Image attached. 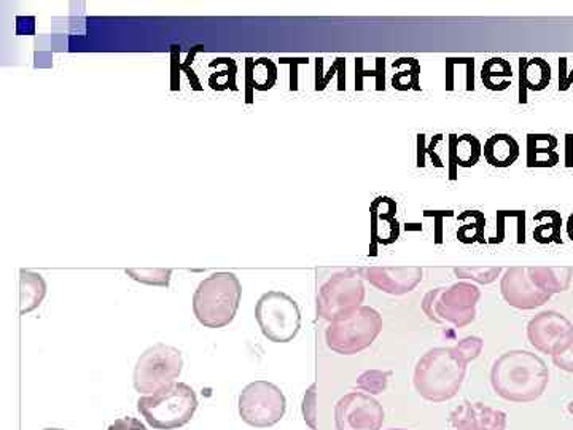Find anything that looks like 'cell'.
<instances>
[{
    "label": "cell",
    "mask_w": 573,
    "mask_h": 430,
    "mask_svg": "<svg viewBox=\"0 0 573 430\" xmlns=\"http://www.w3.org/2000/svg\"><path fill=\"white\" fill-rule=\"evenodd\" d=\"M549 371L544 358L529 351L514 350L501 354L491 370L494 392L504 401L529 404L544 395Z\"/></svg>",
    "instance_id": "cell-1"
},
{
    "label": "cell",
    "mask_w": 573,
    "mask_h": 430,
    "mask_svg": "<svg viewBox=\"0 0 573 430\" xmlns=\"http://www.w3.org/2000/svg\"><path fill=\"white\" fill-rule=\"evenodd\" d=\"M467 364L457 356L454 347H433L415 368V389L429 402L451 401L466 380Z\"/></svg>",
    "instance_id": "cell-2"
},
{
    "label": "cell",
    "mask_w": 573,
    "mask_h": 430,
    "mask_svg": "<svg viewBox=\"0 0 573 430\" xmlns=\"http://www.w3.org/2000/svg\"><path fill=\"white\" fill-rule=\"evenodd\" d=\"M241 282L233 273H214L198 286L193 313L207 329H224L237 317L241 303Z\"/></svg>",
    "instance_id": "cell-3"
},
{
    "label": "cell",
    "mask_w": 573,
    "mask_h": 430,
    "mask_svg": "<svg viewBox=\"0 0 573 430\" xmlns=\"http://www.w3.org/2000/svg\"><path fill=\"white\" fill-rule=\"evenodd\" d=\"M139 413L153 429L170 430L189 425L198 409V399L186 382H174L138 401Z\"/></svg>",
    "instance_id": "cell-4"
},
{
    "label": "cell",
    "mask_w": 573,
    "mask_h": 430,
    "mask_svg": "<svg viewBox=\"0 0 573 430\" xmlns=\"http://www.w3.org/2000/svg\"><path fill=\"white\" fill-rule=\"evenodd\" d=\"M381 332V314L370 306H360L330 322L327 346L341 356H354L370 347Z\"/></svg>",
    "instance_id": "cell-5"
},
{
    "label": "cell",
    "mask_w": 573,
    "mask_h": 430,
    "mask_svg": "<svg viewBox=\"0 0 573 430\" xmlns=\"http://www.w3.org/2000/svg\"><path fill=\"white\" fill-rule=\"evenodd\" d=\"M481 290L472 282H456L449 287L430 290L422 300V311L432 322L451 324L457 329L470 326L476 319Z\"/></svg>",
    "instance_id": "cell-6"
},
{
    "label": "cell",
    "mask_w": 573,
    "mask_h": 430,
    "mask_svg": "<svg viewBox=\"0 0 573 430\" xmlns=\"http://www.w3.org/2000/svg\"><path fill=\"white\" fill-rule=\"evenodd\" d=\"M255 319L262 333L272 343H290L302 329L298 303L279 290L263 293L255 306Z\"/></svg>",
    "instance_id": "cell-7"
},
{
    "label": "cell",
    "mask_w": 573,
    "mask_h": 430,
    "mask_svg": "<svg viewBox=\"0 0 573 430\" xmlns=\"http://www.w3.org/2000/svg\"><path fill=\"white\" fill-rule=\"evenodd\" d=\"M183 357L177 347L165 343L149 347L135 368V389L141 394H155L174 384L182 374Z\"/></svg>",
    "instance_id": "cell-8"
},
{
    "label": "cell",
    "mask_w": 573,
    "mask_h": 430,
    "mask_svg": "<svg viewBox=\"0 0 573 430\" xmlns=\"http://www.w3.org/2000/svg\"><path fill=\"white\" fill-rule=\"evenodd\" d=\"M286 401L281 388L269 381H254L239 395V415L252 428H272L284 418Z\"/></svg>",
    "instance_id": "cell-9"
},
{
    "label": "cell",
    "mask_w": 573,
    "mask_h": 430,
    "mask_svg": "<svg viewBox=\"0 0 573 430\" xmlns=\"http://www.w3.org/2000/svg\"><path fill=\"white\" fill-rule=\"evenodd\" d=\"M364 300L365 284L360 271L346 269L336 273L317 293V316L332 322L338 317L364 306Z\"/></svg>",
    "instance_id": "cell-10"
},
{
    "label": "cell",
    "mask_w": 573,
    "mask_h": 430,
    "mask_svg": "<svg viewBox=\"0 0 573 430\" xmlns=\"http://www.w3.org/2000/svg\"><path fill=\"white\" fill-rule=\"evenodd\" d=\"M336 430H381L384 408L377 399L364 392H351L334 408Z\"/></svg>",
    "instance_id": "cell-11"
},
{
    "label": "cell",
    "mask_w": 573,
    "mask_h": 430,
    "mask_svg": "<svg viewBox=\"0 0 573 430\" xmlns=\"http://www.w3.org/2000/svg\"><path fill=\"white\" fill-rule=\"evenodd\" d=\"M500 293L508 305L523 311L540 308L551 299L534 281L529 266L508 268L500 279Z\"/></svg>",
    "instance_id": "cell-12"
},
{
    "label": "cell",
    "mask_w": 573,
    "mask_h": 430,
    "mask_svg": "<svg viewBox=\"0 0 573 430\" xmlns=\"http://www.w3.org/2000/svg\"><path fill=\"white\" fill-rule=\"evenodd\" d=\"M358 271L364 281L370 282L381 292L395 296L412 292L421 284L424 276L421 266H368Z\"/></svg>",
    "instance_id": "cell-13"
},
{
    "label": "cell",
    "mask_w": 573,
    "mask_h": 430,
    "mask_svg": "<svg viewBox=\"0 0 573 430\" xmlns=\"http://www.w3.org/2000/svg\"><path fill=\"white\" fill-rule=\"evenodd\" d=\"M573 326L568 317L562 316L556 311H544L537 314L531 322L527 324L529 343L538 351V353H555L556 347L562 343L565 337L571 333Z\"/></svg>",
    "instance_id": "cell-14"
},
{
    "label": "cell",
    "mask_w": 573,
    "mask_h": 430,
    "mask_svg": "<svg viewBox=\"0 0 573 430\" xmlns=\"http://www.w3.org/2000/svg\"><path fill=\"white\" fill-rule=\"evenodd\" d=\"M454 430H507V415L480 402H463L449 415Z\"/></svg>",
    "instance_id": "cell-15"
},
{
    "label": "cell",
    "mask_w": 573,
    "mask_h": 430,
    "mask_svg": "<svg viewBox=\"0 0 573 430\" xmlns=\"http://www.w3.org/2000/svg\"><path fill=\"white\" fill-rule=\"evenodd\" d=\"M371 238L373 245L394 244L400 238V222L397 218V203L389 197H378L371 203Z\"/></svg>",
    "instance_id": "cell-16"
},
{
    "label": "cell",
    "mask_w": 573,
    "mask_h": 430,
    "mask_svg": "<svg viewBox=\"0 0 573 430\" xmlns=\"http://www.w3.org/2000/svg\"><path fill=\"white\" fill-rule=\"evenodd\" d=\"M449 179L457 180L459 167H473L483 156V143L473 135H449Z\"/></svg>",
    "instance_id": "cell-17"
},
{
    "label": "cell",
    "mask_w": 573,
    "mask_h": 430,
    "mask_svg": "<svg viewBox=\"0 0 573 430\" xmlns=\"http://www.w3.org/2000/svg\"><path fill=\"white\" fill-rule=\"evenodd\" d=\"M520 104H527V91H544L551 84V66L544 58H520Z\"/></svg>",
    "instance_id": "cell-18"
},
{
    "label": "cell",
    "mask_w": 573,
    "mask_h": 430,
    "mask_svg": "<svg viewBox=\"0 0 573 430\" xmlns=\"http://www.w3.org/2000/svg\"><path fill=\"white\" fill-rule=\"evenodd\" d=\"M520 155V143L513 136L505 135V132H497L484 142L483 156L491 166L500 167V169L513 166Z\"/></svg>",
    "instance_id": "cell-19"
},
{
    "label": "cell",
    "mask_w": 573,
    "mask_h": 430,
    "mask_svg": "<svg viewBox=\"0 0 573 430\" xmlns=\"http://www.w3.org/2000/svg\"><path fill=\"white\" fill-rule=\"evenodd\" d=\"M558 139L552 135H545V132H531L527 135V156H525V162H527V167L534 169H545V167H555L558 165L559 153L556 152L558 149Z\"/></svg>",
    "instance_id": "cell-20"
},
{
    "label": "cell",
    "mask_w": 573,
    "mask_h": 430,
    "mask_svg": "<svg viewBox=\"0 0 573 430\" xmlns=\"http://www.w3.org/2000/svg\"><path fill=\"white\" fill-rule=\"evenodd\" d=\"M20 313H33L34 309L42 305L43 299L47 295V282L39 273L29 271V269H22L20 273Z\"/></svg>",
    "instance_id": "cell-21"
},
{
    "label": "cell",
    "mask_w": 573,
    "mask_h": 430,
    "mask_svg": "<svg viewBox=\"0 0 573 430\" xmlns=\"http://www.w3.org/2000/svg\"><path fill=\"white\" fill-rule=\"evenodd\" d=\"M529 268L534 281L549 296L565 292L571 287L573 271L568 266H529Z\"/></svg>",
    "instance_id": "cell-22"
},
{
    "label": "cell",
    "mask_w": 573,
    "mask_h": 430,
    "mask_svg": "<svg viewBox=\"0 0 573 430\" xmlns=\"http://www.w3.org/2000/svg\"><path fill=\"white\" fill-rule=\"evenodd\" d=\"M392 87L397 91H421V63L416 58H400L392 64Z\"/></svg>",
    "instance_id": "cell-23"
},
{
    "label": "cell",
    "mask_w": 573,
    "mask_h": 430,
    "mask_svg": "<svg viewBox=\"0 0 573 430\" xmlns=\"http://www.w3.org/2000/svg\"><path fill=\"white\" fill-rule=\"evenodd\" d=\"M511 64L504 58H491L483 64L481 81L489 91H505L511 87Z\"/></svg>",
    "instance_id": "cell-24"
},
{
    "label": "cell",
    "mask_w": 573,
    "mask_h": 430,
    "mask_svg": "<svg viewBox=\"0 0 573 430\" xmlns=\"http://www.w3.org/2000/svg\"><path fill=\"white\" fill-rule=\"evenodd\" d=\"M534 220L540 224L534 230V239L538 244H561L562 217L558 211H542L534 215Z\"/></svg>",
    "instance_id": "cell-25"
},
{
    "label": "cell",
    "mask_w": 573,
    "mask_h": 430,
    "mask_svg": "<svg viewBox=\"0 0 573 430\" xmlns=\"http://www.w3.org/2000/svg\"><path fill=\"white\" fill-rule=\"evenodd\" d=\"M457 220L462 222L457 230V239L462 244H475L484 242V230H486V217L481 211H466L457 215Z\"/></svg>",
    "instance_id": "cell-26"
},
{
    "label": "cell",
    "mask_w": 573,
    "mask_h": 430,
    "mask_svg": "<svg viewBox=\"0 0 573 430\" xmlns=\"http://www.w3.org/2000/svg\"><path fill=\"white\" fill-rule=\"evenodd\" d=\"M501 273V266H459L454 268V275L462 281L478 282V284H493Z\"/></svg>",
    "instance_id": "cell-27"
},
{
    "label": "cell",
    "mask_w": 573,
    "mask_h": 430,
    "mask_svg": "<svg viewBox=\"0 0 573 430\" xmlns=\"http://www.w3.org/2000/svg\"><path fill=\"white\" fill-rule=\"evenodd\" d=\"M442 141L443 135H435L433 136L432 141H430L429 146H425V142H428V136L418 135V139H416V149H418V152H416V166H428L429 155L430 160H432L433 166L445 167V163L442 162V159H440L438 153H436V146H438V143Z\"/></svg>",
    "instance_id": "cell-28"
},
{
    "label": "cell",
    "mask_w": 573,
    "mask_h": 430,
    "mask_svg": "<svg viewBox=\"0 0 573 430\" xmlns=\"http://www.w3.org/2000/svg\"><path fill=\"white\" fill-rule=\"evenodd\" d=\"M126 275L135 281L147 286L169 287L173 269L170 268H142L126 269Z\"/></svg>",
    "instance_id": "cell-29"
},
{
    "label": "cell",
    "mask_w": 573,
    "mask_h": 430,
    "mask_svg": "<svg viewBox=\"0 0 573 430\" xmlns=\"http://www.w3.org/2000/svg\"><path fill=\"white\" fill-rule=\"evenodd\" d=\"M394 371L391 370H367L358 377L357 388L360 391L370 392V394L378 395L387 389L389 380H391Z\"/></svg>",
    "instance_id": "cell-30"
},
{
    "label": "cell",
    "mask_w": 573,
    "mask_h": 430,
    "mask_svg": "<svg viewBox=\"0 0 573 430\" xmlns=\"http://www.w3.org/2000/svg\"><path fill=\"white\" fill-rule=\"evenodd\" d=\"M552 364L561 370L573 374V330L562 340V343L556 347L551 354Z\"/></svg>",
    "instance_id": "cell-31"
},
{
    "label": "cell",
    "mask_w": 573,
    "mask_h": 430,
    "mask_svg": "<svg viewBox=\"0 0 573 430\" xmlns=\"http://www.w3.org/2000/svg\"><path fill=\"white\" fill-rule=\"evenodd\" d=\"M483 347L484 341L481 340L480 337H467L463 338V340H460L459 343L454 346V351H456L457 356L462 358V361L469 365L470 362H473L475 358L480 357Z\"/></svg>",
    "instance_id": "cell-32"
},
{
    "label": "cell",
    "mask_w": 573,
    "mask_h": 430,
    "mask_svg": "<svg viewBox=\"0 0 573 430\" xmlns=\"http://www.w3.org/2000/svg\"><path fill=\"white\" fill-rule=\"evenodd\" d=\"M303 418L310 429L317 430V384H310L303 397Z\"/></svg>",
    "instance_id": "cell-33"
},
{
    "label": "cell",
    "mask_w": 573,
    "mask_h": 430,
    "mask_svg": "<svg viewBox=\"0 0 573 430\" xmlns=\"http://www.w3.org/2000/svg\"><path fill=\"white\" fill-rule=\"evenodd\" d=\"M255 72H258L255 75V81H257L260 90H269L275 85L276 78H278V67L269 60H260Z\"/></svg>",
    "instance_id": "cell-34"
},
{
    "label": "cell",
    "mask_w": 573,
    "mask_h": 430,
    "mask_svg": "<svg viewBox=\"0 0 573 430\" xmlns=\"http://www.w3.org/2000/svg\"><path fill=\"white\" fill-rule=\"evenodd\" d=\"M357 80L358 78L368 77V75H371V77L377 78V90L378 91H384L385 90V60L384 58H378L377 60V71L370 72V71H361L360 66L357 64Z\"/></svg>",
    "instance_id": "cell-35"
},
{
    "label": "cell",
    "mask_w": 573,
    "mask_h": 430,
    "mask_svg": "<svg viewBox=\"0 0 573 430\" xmlns=\"http://www.w3.org/2000/svg\"><path fill=\"white\" fill-rule=\"evenodd\" d=\"M424 215L425 217H433L435 220V239L440 244L443 239V220L454 217L453 211H424Z\"/></svg>",
    "instance_id": "cell-36"
},
{
    "label": "cell",
    "mask_w": 573,
    "mask_h": 430,
    "mask_svg": "<svg viewBox=\"0 0 573 430\" xmlns=\"http://www.w3.org/2000/svg\"><path fill=\"white\" fill-rule=\"evenodd\" d=\"M568 58L559 60V91H569L573 85V69L568 71Z\"/></svg>",
    "instance_id": "cell-37"
},
{
    "label": "cell",
    "mask_w": 573,
    "mask_h": 430,
    "mask_svg": "<svg viewBox=\"0 0 573 430\" xmlns=\"http://www.w3.org/2000/svg\"><path fill=\"white\" fill-rule=\"evenodd\" d=\"M109 430H147V428L141 421H139V419L129 418V416H126V418L117 419L114 425H111Z\"/></svg>",
    "instance_id": "cell-38"
},
{
    "label": "cell",
    "mask_w": 573,
    "mask_h": 430,
    "mask_svg": "<svg viewBox=\"0 0 573 430\" xmlns=\"http://www.w3.org/2000/svg\"><path fill=\"white\" fill-rule=\"evenodd\" d=\"M565 167H573V135H565Z\"/></svg>",
    "instance_id": "cell-39"
},
{
    "label": "cell",
    "mask_w": 573,
    "mask_h": 430,
    "mask_svg": "<svg viewBox=\"0 0 573 430\" xmlns=\"http://www.w3.org/2000/svg\"><path fill=\"white\" fill-rule=\"evenodd\" d=\"M568 235L573 241V214L568 218Z\"/></svg>",
    "instance_id": "cell-40"
},
{
    "label": "cell",
    "mask_w": 573,
    "mask_h": 430,
    "mask_svg": "<svg viewBox=\"0 0 573 430\" xmlns=\"http://www.w3.org/2000/svg\"><path fill=\"white\" fill-rule=\"evenodd\" d=\"M568 412L571 413V415H573V402H571V404L568 405Z\"/></svg>",
    "instance_id": "cell-41"
},
{
    "label": "cell",
    "mask_w": 573,
    "mask_h": 430,
    "mask_svg": "<svg viewBox=\"0 0 573 430\" xmlns=\"http://www.w3.org/2000/svg\"><path fill=\"white\" fill-rule=\"evenodd\" d=\"M43 430H64V429H53V428H50V429H43Z\"/></svg>",
    "instance_id": "cell-42"
},
{
    "label": "cell",
    "mask_w": 573,
    "mask_h": 430,
    "mask_svg": "<svg viewBox=\"0 0 573 430\" xmlns=\"http://www.w3.org/2000/svg\"><path fill=\"white\" fill-rule=\"evenodd\" d=\"M387 430H408V429H387Z\"/></svg>",
    "instance_id": "cell-43"
}]
</instances>
